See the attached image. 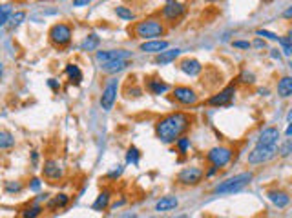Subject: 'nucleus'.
<instances>
[{"label":"nucleus","instance_id":"nucleus-24","mask_svg":"<svg viewBox=\"0 0 292 218\" xmlns=\"http://www.w3.org/2000/svg\"><path fill=\"white\" fill-rule=\"evenodd\" d=\"M68 202H70V197H68V195H64V193H61V195H57V197L49 198L48 200V211L63 209V207L68 205Z\"/></svg>","mask_w":292,"mask_h":218},{"label":"nucleus","instance_id":"nucleus-50","mask_svg":"<svg viewBox=\"0 0 292 218\" xmlns=\"http://www.w3.org/2000/svg\"><path fill=\"white\" fill-rule=\"evenodd\" d=\"M2 78H4V62L0 60V82H2Z\"/></svg>","mask_w":292,"mask_h":218},{"label":"nucleus","instance_id":"nucleus-1","mask_svg":"<svg viewBox=\"0 0 292 218\" xmlns=\"http://www.w3.org/2000/svg\"><path fill=\"white\" fill-rule=\"evenodd\" d=\"M192 126V116L183 113V111H174L168 115L161 116L157 124H155V136L159 138V142L175 144L181 138Z\"/></svg>","mask_w":292,"mask_h":218},{"label":"nucleus","instance_id":"nucleus-16","mask_svg":"<svg viewBox=\"0 0 292 218\" xmlns=\"http://www.w3.org/2000/svg\"><path fill=\"white\" fill-rule=\"evenodd\" d=\"M168 40H163V38H155V40H146L143 42L139 46V51H143V53H161V51H165V49H168Z\"/></svg>","mask_w":292,"mask_h":218},{"label":"nucleus","instance_id":"nucleus-27","mask_svg":"<svg viewBox=\"0 0 292 218\" xmlns=\"http://www.w3.org/2000/svg\"><path fill=\"white\" fill-rule=\"evenodd\" d=\"M66 75L70 78L71 82H75V84H81L83 82V71L81 68L77 66V64H68L66 66Z\"/></svg>","mask_w":292,"mask_h":218},{"label":"nucleus","instance_id":"nucleus-7","mask_svg":"<svg viewBox=\"0 0 292 218\" xmlns=\"http://www.w3.org/2000/svg\"><path fill=\"white\" fill-rule=\"evenodd\" d=\"M276 155H278L276 147H263V145H256V147L249 153L247 162L250 164V165H259V164H267V162H271V160H274Z\"/></svg>","mask_w":292,"mask_h":218},{"label":"nucleus","instance_id":"nucleus-34","mask_svg":"<svg viewBox=\"0 0 292 218\" xmlns=\"http://www.w3.org/2000/svg\"><path fill=\"white\" fill-rule=\"evenodd\" d=\"M278 42L281 44V51H283V54H285V56H291V54H292V40H291V36H279Z\"/></svg>","mask_w":292,"mask_h":218},{"label":"nucleus","instance_id":"nucleus-10","mask_svg":"<svg viewBox=\"0 0 292 218\" xmlns=\"http://www.w3.org/2000/svg\"><path fill=\"white\" fill-rule=\"evenodd\" d=\"M236 96V86H227L225 89H221L219 93L212 95L207 100L209 106H214V108H221V106H229Z\"/></svg>","mask_w":292,"mask_h":218},{"label":"nucleus","instance_id":"nucleus-53","mask_svg":"<svg viewBox=\"0 0 292 218\" xmlns=\"http://www.w3.org/2000/svg\"><path fill=\"white\" fill-rule=\"evenodd\" d=\"M257 93H259V95H263V96H267V95H269V89H259Z\"/></svg>","mask_w":292,"mask_h":218},{"label":"nucleus","instance_id":"nucleus-49","mask_svg":"<svg viewBox=\"0 0 292 218\" xmlns=\"http://www.w3.org/2000/svg\"><path fill=\"white\" fill-rule=\"evenodd\" d=\"M283 17H285L287 20L291 18V17H292V7H287V9H285V13H283Z\"/></svg>","mask_w":292,"mask_h":218},{"label":"nucleus","instance_id":"nucleus-33","mask_svg":"<svg viewBox=\"0 0 292 218\" xmlns=\"http://www.w3.org/2000/svg\"><path fill=\"white\" fill-rule=\"evenodd\" d=\"M276 151H278V155L281 158L291 157V153H292V140H291V138H287V140L281 144V145H276Z\"/></svg>","mask_w":292,"mask_h":218},{"label":"nucleus","instance_id":"nucleus-42","mask_svg":"<svg viewBox=\"0 0 292 218\" xmlns=\"http://www.w3.org/2000/svg\"><path fill=\"white\" fill-rule=\"evenodd\" d=\"M125 204H126V198H121L119 202H115V204H111V205H110V209H111V211H117L119 207H123Z\"/></svg>","mask_w":292,"mask_h":218},{"label":"nucleus","instance_id":"nucleus-14","mask_svg":"<svg viewBox=\"0 0 292 218\" xmlns=\"http://www.w3.org/2000/svg\"><path fill=\"white\" fill-rule=\"evenodd\" d=\"M132 56V51L126 49H106V51H97V60L101 64L111 60H128Z\"/></svg>","mask_w":292,"mask_h":218},{"label":"nucleus","instance_id":"nucleus-43","mask_svg":"<svg viewBox=\"0 0 292 218\" xmlns=\"http://www.w3.org/2000/svg\"><path fill=\"white\" fill-rule=\"evenodd\" d=\"M93 0H73V7H83V6H88L91 4Z\"/></svg>","mask_w":292,"mask_h":218},{"label":"nucleus","instance_id":"nucleus-28","mask_svg":"<svg viewBox=\"0 0 292 218\" xmlns=\"http://www.w3.org/2000/svg\"><path fill=\"white\" fill-rule=\"evenodd\" d=\"M15 145V136L9 131H0V151L11 149Z\"/></svg>","mask_w":292,"mask_h":218},{"label":"nucleus","instance_id":"nucleus-18","mask_svg":"<svg viewBox=\"0 0 292 218\" xmlns=\"http://www.w3.org/2000/svg\"><path fill=\"white\" fill-rule=\"evenodd\" d=\"M179 69L188 76H197L203 71V66H201V62L195 60V58H183V60L179 62Z\"/></svg>","mask_w":292,"mask_h":218},{"label":"nucleus","instance_id":"nucleus-4","mask_svg":"<svg viewBox=\"0 0 292 218\" xmlns=\"http://www.w3.org/2000/svg\"><path fill=\"white\" fill-rule=\"evenodd\" d=\"M49 40L53 46L57 48H66L68 44L71 42V36H73V29H71L70 24H66V22H59V24H53V26L49 27Z\"/></svg>","mask_w":292,"mask_h":218},{"label":"nucleus","instance_id":"nucleus-2","mask_svg":"<svg viewBox=\"0 0 292 218\" xmlns=\"http://www.w3.org/2000/svg\"><path fill=\"white\" fill-rule=\"evenodd\" d=\"M132 35L135 38H143V40H155L167 35V26L161 18H143V20L135 22L132 27Z\"/></svg>","mask_w":292,"mask_h":218},{"label":"nucleus","instance_id":"nucleus-3","mask_svg":"<svg viewBox=\"0 0 292 218\" xmlns=\"http://www.w3.org/2000/svg\"><path fill=\"white\" fill-rule=\"evenodd\" d=\"M254 180V173L252 171H245V173H239L236 177H230L227 180H223L214 187V195H232V193H237L243 187L250 184Z\"/></svg>","mask_w":292,"mask_h":218},{"label":"nucleus","instance_id":"nucleus-13","mask_svg":"<svg viewBox=\"0 0 292 218\" xmlns=\"http://www.w3.org/2000/svg\"><path fill=\"white\" fill-rule=\"evenodd\" d=\"M279 136H281V133H279L278 127H265L261 133H259V136H257V144L256 145H263V147H276L279 142Z\"/></svg>","mask_w":292,"mask_h":218},{"label":"nucleus","instance_id":"nucleus-35","mask_svg":"<svg viewBox=\"0 0 292 218\" xmlns=\"http://www.w3.org/2000/svg\"><path fill=\"white\" fill-rule=\"evenodd\" d=\"M175 145H177V149H179V153H187L188 149H190V138L188 136L183 135L177 142H175Z\"/></svg>","mask_w":292,"mask_h":218},{"label":"nucleus","instance_id":"nucleus-39","mask_svg":"<svg viewBox=\"0 0 292 218\" xmlns=\"http://www.w3.org/2000/svg\"><path fill=\"white\" fill-rule=\"evenodd\" d=\"M123 171H125V167H121V165H117V167H115V169H111L110 173L106 175V177L110 178V180H117V178L121 177V175H123Z\"/></svg>","mask_w":292,"mask_h":218},{"label":"nucleus","instance_id":"nucleus-26","mask_svg":"<svg viewBox=\"0 0 292 218\" xmlns=\"http://www.w3.org/2000/svg\"><path fill=\"white\" fill-rule=\"evenodd\" d=\"M42 213H44V205L33 202V204L26 205V207L21 211V215H22V218H39Z\"/></svg>","mask_w":292,"mask_h":218},{"label":"nucleus","instance_id":"nucleus-9","mask_svg":"<svg viewBox=\"0 0 292 218\" xmlns=\"http://www.w3.org/2000/svg\"><path fill=\"white\" fill-rule=\"evenodd\" d=\"M185 11H187V6H185V4L177 2V0H168L167 4H165V7L161 9V15H163L165 20H168L172 24V22L179 20L183 15H185Z\"/></svg>","mask_w":292,"mask_h":218},{"label":"nucleus","instance_id":"nucleus-36","mask_svg":"<svg viewBox=\"0 0 292 218\" xmlns=\"http://www.w3.org/2000/svg\"><path fill=\"white\" fill-rule=\"evenodd\" d=\"M4 189H6V193H21L22 184H21V182H17V180H15V182L11 180V182H6Z\"/></svg>","mask_w":292,"mask_h":218},{"label":"nucleus","instance_id":"nucleus-51","mask_svg":"<svg viewBox=\"0 0 292 218\" xmlns=\"http://www.w3.org/2000/svg\"><path fill=\"white\" fill-rule=\"evenodd\" d=\"M31 160H33V164H37V160H39V153H37V151L31 153Z\"/></svg>","mask_w":292,"mask_h":218},{"label":"nucleus","instance_id":"nucleus-19","mask_svg":"<svg viewBox=\"0 0 292 218\" xmlns=\"http://www.w3.org/2000/svg\"><path fill=\"white\" fill-rule=\"evenodd\" d=\"M179 54H181V49L179 48L165 49V51L157 53V56H155V64H157V66H168V64L175 62V58H177Z\"/></svg>","mask_w":292,"mask_h":218},{"label":"nucleus","instance_id":"nucleus-25","mask_svg":"<svg viewBox=\"0 0 292 218\" xmlns=\"http://www.w3.org/2000/svg\"><path fill=\"white\" fill-rule=\"evenodd\" d=\"M99 44H101V38H99V35L90 33L83 40V44H81V49H83V51H88V53H90V51H97Z\"/></svg>","mask_w":292,"mask_h":218},{"label":"nucleus","instance_id":"nucleus-46","mask_svg":"<svg viewBox=\"0 0 292 218\" xmlns=\"http://www.w3.org/2000/svg\"><path fill=\"white\" fill-rule=\"evenodd\" d=\"M49 200V195L48 193H44V195H39V197L35 198V204H41V202H48Z\"/></svg>","mask_w":292,"mask_h":218},{"label":"nucleus","instance_id":"nucleus-8","mask_svg":"<svg viewBox=\"0 0 292 218\" xmlns=\"http://www.w3.org/2000/svg\"><path fill=\"white\" fill-rule=\"evenodd\" d=\"M203 177H205V171H203L201 167H195V165L183 167V169L177 173V184L197 185V184H201Z\"/></svg>","mask_w":292,"mask_h":218},{"label":"nucleus","instance_id":"nucleus-22","mask_svg":"<svg viewBox=\"0 0 292 218\" xmlns=\"http://www.w3.org/2000/svg\"><path fill=\"white\" fill-rule=\"evenodd\" d=\"M278 95L281 98H291L292 96V78L291 76H281L278 82Z\"/></svg>","mask_w":292,"mask_h":218},{"label":"nucleus","instance_id":"nucleus-15","mask_svg":"<svg viewBox=\"0 0 292 218\" xmlns=\"http://www.w3.org/2000/svg\"><path fill=\"white\" fill-rule=\"evenodd\" d=\"M267 198L271 200L272 204L276 205L278 209H285L287 205L291 204V197H289V193L283 189H271L267 191Z\"/></svg>","mask_w":292,"mask_h":218},{"label":"nucleus","instance_id":"nucleus-40","mask_svg":"<svg viewBox=\"0 0 292 218\" xmlns=\"http://www.w3.org/2000/svg\"><path fill=\"white\" fill-rule=\"evenodd\" d=\"M41 187H42L41 178H31V182H29V189L37 193V191H41Z\"/></svg>","mask_w":292,"mask_h":218},{"label":"nucleus","instance_id":"nucleus-48","mask_svg":"<svg viewBox=\"0 0 292 218\" xmlns=\"http://www.w3.org/2000/svg\"><path fill=\"white\" fill-rule=\"evenodd\" d=\"M216 171H219V169H217V167H214V165H212V167H210V169L207 171V173H205V177H207V178L214 177V175H216Z\"/></svg>","mask_w":292,"mask_h":218},{"label":"nucleus","instance_id":"nucleus-21","mask_svg":"<svg viewBox=\"0 0 292 218\" xmlns=\"http://www.w3.org/2000/svg\"><path fill=\"white\" fill-rule=\"evenodd\" d=\"M177 205H179V200H177L175 197H163L161 200H157V204H155V211L157 213L174 211Z\"/></svg>","mask_w":292,"mask_h":218},{"label":"nucleus","instance_id":"nucleus-20","mask_svg":"<svg viewBox=\"0 0 292 218\" xmlns=\"http://www.w3.org/2000/svg\"><path fill=\"white\" fill-rule=\"evenodd\" d=\"M146 89H148L152 95L159 96V95H165L168 89H170V86H168L165 80H161V78H148V82H146Z\"/></svg>","mask_w":292,"mask_h":218},{"label":"nucleus","instance_id":"nucleus-30","mask_svg":"<svg viewBox=\"0 0 292 218\" xmlns=\"http://www.w3.org/2000/svg\"><path fill=\"white\" fill-rule=\"evenodd\" d=\"M115 15H117L119 18H123V20H135V13H133L130 7L126 6H117L115 9Z\"/></svg>","mask_w":292,"mask_h":218},{"label":"nucleus","instance_id":"nucleus-17","mask_svg":"<svg viewBox=\"0 0 292 218\" xmlns=\"http://www.w3.org/2000/svg\"><path fill=\"white\" fill-rule=\"evenodd\" d=\"M132 66V62L130 60H111V62H104L101 69H103V73L106 75H119L121 71H125Z\"/></svg>","mask_w":292,"mask_h":218},{"label":"nucleus","instance_id":"nucleus-37","mask_svg":"<svg viewBox=\"0 0 292 218\" xmlns=\"http://www.w3.org/2000/svg\"><path fill=\"white\" fill-rule=\"evenodd\" d=\"M256 35L261 38V36H265V38H269V40H278L279 36L276 33H272V31H267V29H257Z\"/></svg>","mask_w":292,"mask_h":218},{"label":"nucleus","instance_id":"nucleus-32","mask_svg":"<svg viewBox=\"0 0 292 218\" xmlns=\"http://www.w3.org/2000/svg\"><path fill=\"white\" fill-rule=\"evenodd\" d=\"M141 160V153L139 149L135 147V145H132V147H128V151H126V164H133V165H137Z\"/></svg>","mask_w":292,"mask_h":218},{"label":"nucleus","instance_id":"nucleus-56","mask_svg":"<svg viewBox=\"0 0 292 218\" xmlns=\"http://www.w3.org/2000/svg\"><path fill=\"white\" fill-rule=\"evenodd\" d=\"M207 2H219V0H207Z\"/></svg>","mask_w":292,"mask_h":218},{"label":"nucleus","instance_id":"nucleus-31","mask_svg":"<svg viewBox=\"0 0 292 218\" xmlns=\"http://www.w3.org/2000/svg\"><path fill=\"white\" fill-rule=\"evenodd\" d=\"M11 13H13V6L11 4H0V27L6 26Z\"/></svg>","mask_w":292,"mask_h":218},{"label":"nucleus","instance_id":"nucleus-45","mask_svg":"<svg viewBox=\"0 0 292 218\" xmlns=\"http://www.w3.org/2000/svg\"><path fill=\"white\" fill-rule=\"evenodd\" d=\"M250 46H254V48H257V49H265V48H267L265 40H261V38H256V40H254V44H250Z\"/></svg>","mask_w":292,"mask_h":218},{"label":"nucleus","instance_id":"nucleus-41","mask_svg":"<svg viewBox=\"0 0 292 218\" xmlns=\"http://www.w3.org/2000/svg\"><path fill=\"white\" fill-rule=\"evenodd\" d=\"M232 46H234V48H237V49H249V48H250V42H247V40H234V42H232Z\"/></svg>","mask_w":292,"mask_h":218},{"label":"nucleus","instance_id":"nucleus-12","mask_svg":"<svg viewBox=\"0 0 292 218\" xmlns=\"http://www.w3.org/2000/svg\"><path fill=\"white\" fill-rule=\"evenodd\" d=\"M42 175H44V178L53 180V182L61 180V178L64 177L63 164L59 162V160H55V158H48V160L44 162V167H42Z\"/></svg>","mask_w":292,"mask_h":218},{"label":"nucleus","instance_id":"nucleus-5","mask_svg":"<svg viewBox=\"0 0 292 218\" xmlns=\"http://www.w3.org/2000/svg\"><path fill=\"white\" fill-rule=\"evenodd\" d=\"M234 158V149L229 147V145H216L207 153V160H209L214 167L221 169L225 165H229Z\"/></svg>","mask_w":292,"mask_h":218},{"label":"nucleus","instance_id":"nucleus-55","mask_svg":"<svg viewBox=\"0 0 292 218\" xmlns=\"http://www.w3.org/2000/svg\"><path fill=\"white\" fill-rule=\"evenodd\" d=\"M174 218H190L188 215H181V217H174Z\"/></svg>","mask_w":292,"mask_h":218},{"label":"nucleus","instance_id":"nucleus-47","mask_svg":"<svg viewBox=\"0 0 292 218\" xmlns=\"http://www.w3.org/2000/svg\"><path fill=\"white\" fill-rule=\"evenodd\" d=\"M271 56L274 60H281V53H279L278 49H271Z\"/></svg>","mask_w":292,"mask_h":218},{"label":"nucleus","instance_id":"nucleus-54","mask_svg":"<svg viewBox=\"0 0 292 218\" xmlns=\"http://www.w3.org/2000/svg\"><path fill=\"white\" fill-rule=\"evenodd\" d=\"M291 133H292V126L289 124V126H287V136H291Z\"/></svg>","mask_w":292,"mask_h":218},{"label":"nucleus","instance_id":"nucleus-29","mask_svg":"<svg viewBox=\"0 0 292 218\" xmlns=\"http://www.w3.org/2000/svg\"><path fill=\"white\" fill-rule=\"evenodd\" d=\"M26 11H13V13L9 15V20H7V24H9V27H19L22 24V22L26 20Z\"/></svg>","mask_w":292,"mask_h":218},{"label":"nucleus","instance_id":"nucleus-6","mask_svg":"<svg viewBox=\"0 0 292 218\" xmlns=\"http://www.w3.org/2000/svg\"><path fill=\"white\" fill-rule=\"evenodd\" d=\"M117 95H119V80L117 78H110L106 82V86L103 88V93H101V108L104 111H111L115 102H117Z\"/></svg>","mask_w":292,"mask_h":218},{"label":"nucleus","instance_id":"nucleus-11","mask_svg":"<svg viewBox=\"0 0 292 218\" xmlns=\"http://www.w3.org/2000/svg\"><path fill=\"white\" fill-rule=\"evenodd\" d=\"M172 95H174L175 102H179L181 106H194L197 102V93L192 88H188V86H177V88H174Z\"/></svg>","mask_w":292,"mask_h":218},{"label":"nucleus","instance_id":"nucleus-23","mask_svg":"<svg viewBox=\"0 0 292 218\" xmlns=\"http://www.w3.org/2000/svg\"><path fill=\"white\" fill-rule=\"evenodd\" d=\"M110 198H111V193L108 189H104L103 193H99L97 200L93 202V211H104V209H108V205H110Z\"/></svg>","mask_w":292,"mask_h":218},{"label":"nucleus","instance_id":"nucleus-52","mask_svg":"<svg viewBox=\"0 0 292 218\" xmlns=\"http://www.w3.org/2000/svg\"><path fill=\"white\" fill-rule=\"evenodd\" d=\"M121 218H137V215H135V213H126V215H123Z\"/></svg>","mask_w":292,"mask_h":218},{"label":"nucleus","instance_id":"nucleus-44","mask_svg":"<svg viewBox=\"0 0 292 218\" xmlns=\"http://www.w3.org/2000/svg\"><path fill=\"white\" fill-rule=\"evenodd\" d=\"M48 86L51 89H53V91H59V89H61V84H59V82L55 80V78H49L48 80Z\"/></svg>","mask_w":292,"mask_h":218},{"label":"nucleus","instance_id":"nucleus-38","mask_svg":"<svg viewBox=\"0 0 292 218\" xmlns=\"http://www.w3.org/2000/svg\"><path fill=\"white\" fill-rule=\"evenodd\" d=\"M239 80L243 82V84H254V82H256V76H254V73H250V71H243L241 76H239Z\"/></svg>","mask_w":292,"mask_h":218}]
</instances>
